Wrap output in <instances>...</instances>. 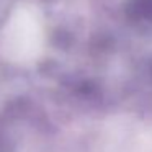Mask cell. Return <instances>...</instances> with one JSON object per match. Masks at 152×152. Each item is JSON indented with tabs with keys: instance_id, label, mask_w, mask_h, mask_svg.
Wrapping results in <instances>:
<instances>
[{
	"instance_id": "1",
	"label": "cell",
	"mask_w": 152,
	"mask_h": 152,
	"mask_svg": "<svg viewBox=\"0 0 152 152\" xmlns=\"http://www.w3.org/2000/svg\"><path fill=\"white\" fill-rule=\"evenodd\" d=\"M131 7L141 17L152 18V0H132Z\"/></svg>"
}]
</instances>
